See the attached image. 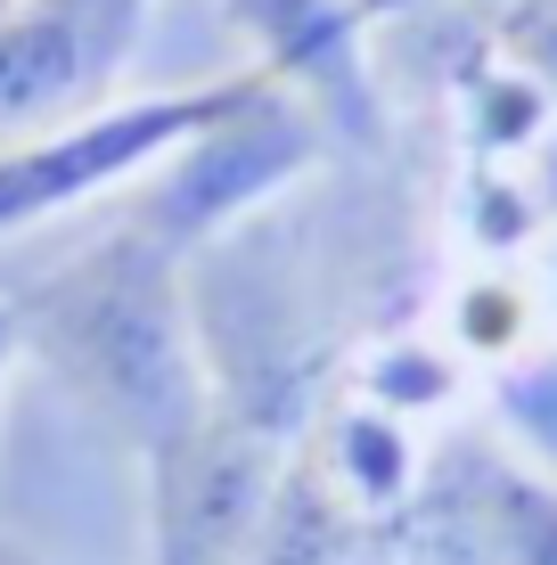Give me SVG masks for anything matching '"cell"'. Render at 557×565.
I'll return each mask as SVG.
<instances>
[{"mask_svg":"<svg viewBox=\"0 0 557 565\" xmlns=\"http://www.w3.org/2000/svg\"><path fill=\"white\" fill-rule=\"evenodd\" d=\"M157 0H9L0 9V148L90 124Z\"/></svg>","mask_w":557,"mask_h":565,"instance_id":"cell-3","label":"cell"},{"mask_svg":"<svg viewBox=\"0 0 557 565\" xmlns=\"http://www.w3.org/2000/svg\"><path fill=\"white\" fill-rule=\"evenodd\" d=\"M17 344H33L66 394L107 426H124L140 451L181 435L205 411V361H197V320H189L181 255L148 230H115L90 255L57 263L42 287L9 303Z\"/></svg>","mask_w":557,"mask_h":565,"instance_id":"cell-1","label":"cell"},{"mask_svg":"<svg viewBox=\"0 0 557 565\" xmlns=\"http://www.w3.org/2000/svg\"><path fill=\"white\" fill-rule=\"evenodd\" d=\"M9 353H17V311L0 303V377H9Z\"/></svg>","mask_w":557,"mask_h":565,"instance_id":"cell-6","label":"cell"},{"mask_svg":"<svg viewBox=\"0 0 557 565\" xmlns=\"http://www.w3.org/2000/svg\"><path fill=\"white\" fill-rule=\"evenodd\" d=\"M303 156H312V124L296 115L287 74H279V83L255 90L238 115H222V124H205L197 140H181L172 164L157 156L164 172L131 198V230H148V238H164L172 255H181L197 230H222L246 198H263L271 181H287Z\"/></svg>","mask_w":557,"mask_h":565,"instance_id":"cell-5","label":"cell"},{"mask_svg":"<svg viewBox=\"0 0 557 565\" xmlns=\"http://www.w3.org/2000/svg\"><path fill=\"white\" fill-rule=\"evenodd\" d=\"M157 476V565H246L271 509V443L205 402L181 435L148 451Z\"/></svg>","mask_w":557,"mask_h":565,"instance_id":"cell-4","label":"cell"},{"mask_svg":"<svg viewBox=\"0 0 557 565\" xmlns=\"http://www.w3.org/2000/svg\"><path fill=\"white\" fill-rule=\"evenodd\" d=\"M0 565H33V557H25V550H9V541H0Z\"/></svg>","mask_w":557,"mask_h":565,"instance_id":"cell-7","label":"cell"},{"mask_svg":"<svg viewBox=\"0 0 557 565\" xmlns=\"http://www.w3.org/2000/svg\"><path fill=\"white\" fill-rule=\"evenodd\" d=\"M279 66H255V74H222L205 90H172V99H131V107H99L90 124L74 131H50L33 148H0V230H25L42 213L90 198V189H115L131 172H148L157 156H172L181 140H197L205 124L238 115L255 90H271Z\"/></svg>","mask_w":557,"mask_h":565,"instance_id":"cell-2","label":"cell"}]
</instances>
